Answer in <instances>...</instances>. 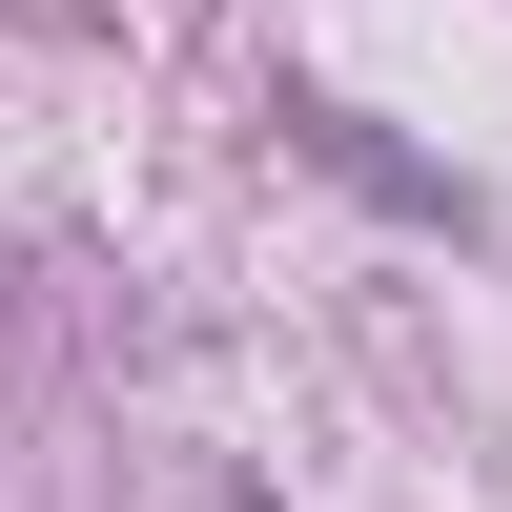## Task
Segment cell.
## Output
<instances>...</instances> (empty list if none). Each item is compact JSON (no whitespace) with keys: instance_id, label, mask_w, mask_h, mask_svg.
<instances>
[{"instance_id":"cell-1","label":"cell","mask_w":512,"mask_h":512,"mask_svg":"<svg viewBox=\"0 0 512 512\" xmlns=\"http://www.w3.org/2000/svg\"><path fill=\"white\" fill-rule=\"evenodd\" d=\"M287 144H308V164H349L369 205H431V226H451V185H431V164H410V144H369L349 103H287Z\"/></svg>"}]
</instances>
